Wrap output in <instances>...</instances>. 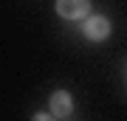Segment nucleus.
<instances>
[{
	"instance_id": "nucleus-1",
	"label": "nucleus",
	"mask_w": 127,
	"mask_h": 121,
	"mask_svg": "<svg viewBox=\"0 0 127 121\" xmlns=\"http://www.w3.org/2000/svg\"><path fill=\"white\" fill-rule=\"evenodd\" d=\"M54 9L62 20H88L91 17V0H57Z\"/></svg>"
},
{
	"instance_id": "nucleus-2",
	"label": "nucleus",
	"mask_w": 127,
	"mask_h": 121,
	"mask_svg": "<svg viewBox=\"0 0 127 121\" xmlns=\"http://www.w3.org/2000/svg\"><path fill=\"white\" fill-rule=\"evenodd\" d=\"M85 37L91 42H104L110 37V20L107 17H102V14H91V17L85 20Z\"/></svg>"
},
{
	"instance_id": "nucleus-3",
	"label": "nucleus",
	"mask_w": 127,
	"mask_h": 121,
	"mask_svg": "<svg viewBox=\"0 0 127 121\" xmlns=\"http://www.w3.org/2000/svg\"><path fill=\"white\" fill-rule=\"evenodd\" d=\"M48 110L54 113L57 118H68L73 113V96L68 93V90H54L48 99Z\"/></svg>"
},
{
	"instance_id": "nucleus-4",
	"label": "nucleus",
	"mask_w": 127,
	"mask_h": 121,
	"mask_svg": "<svg viewBox=\"0 0 127 121\" xmlns=\"http://www.w3.org/2000/svg\"><path fill=\"white\" fill-rule=\"evenodd\" d=\"M54 118H57V116H54V113L48 110V113H37V116H34L31 121H54Z\"/></svg>"
}]
</instances>
